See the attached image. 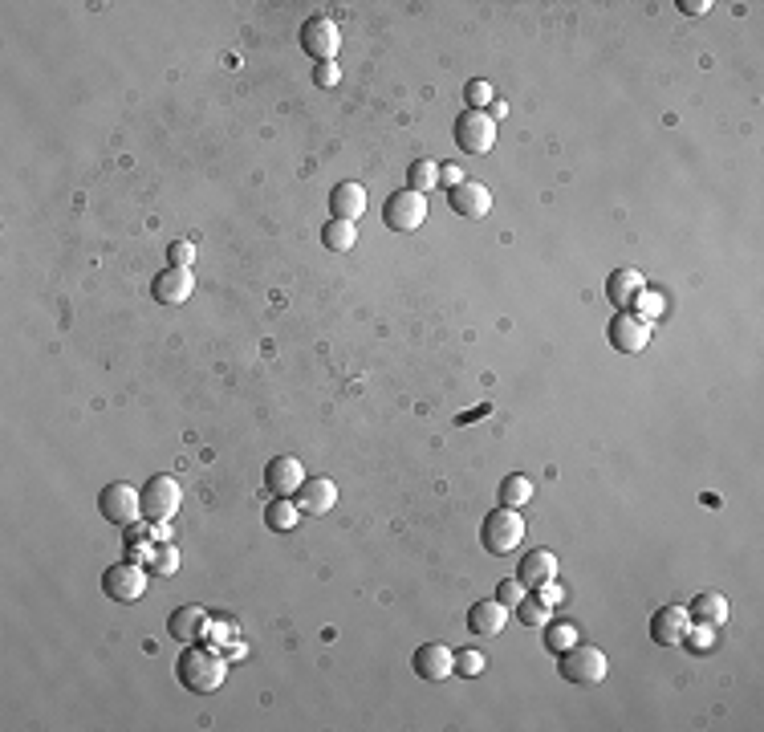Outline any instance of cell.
<instances>
[{
    "instance_id": "obj_24",
    "label": "cell",
    "mask_w": 764,
    "mask_h": 732,
    "mask_svg": "<svg viewBox=\"0 0 764 732\" xmlns=\"http://www.w3.org/2000/svg\"><path fill=\"white\" fill-rule=\"evenodd\" d=\"M529 501H533V480H529L525 472H513V476L500 480V505L521 509V505H529Z\"/></svg>"
},
{
    "instance_id": "obj_37",
    "label": "cell",
    "mask_w": 764,
    "mask_h": 732,
    "mask_svg": "<svg viewBox=\"0 0 764 732\" xmlns=\"http://www.w3.org/2000/svg\"><path fill=\"white\" fill-rule=\"evenodd\" d=\"M533 594H537L545 606H561V602H565V586H561L557 578H553V582H545V586H537Z\"/></svg>"
},
{
    "instance_id": "obj_17",
    "label": "cell",
    "mask_w": 764,
    "mask_h": 732,
    "mask_svg": "<svg viewBox=\"0 0 764 732\" xmlns=\"http://www.w3.org/2000/svg\"><path fill=\"white\" fill-rule=\"evenodd\" d=\"M167 631L175 643H196L204 631H208V610L204 606H175L171 619H167Z\"/></svg>"
},
{
    "instance_id": "obj_31",
    "label": "cell",
    "mask_w": 764,
    "mask_h": 732,
    "mask_svg": "<svg viewBox=\"0 0 764 732\" xmlns=\"http://www.w3.org/2000/svg\"><path fill=\"white\" fill-rule=\"evenodd\" d=\"M464 98H468V110H484V106H492V86L484 78H472L464 86Z\"/></svg>"
},
{
    "instance_id": "obj_27",
    "label": "cell",
    "mask_w": 764,
    "mask_h": 732,
    "mask_svg": "<svg viewBox=\"0 0 764 732\" xmlns=\"http://www.w3.org/2000/svg\"><path fill=\"white\" fill-rule=\"evenodd\" d=\"M513 615H517L521 627H537V631H541V627L553 619V606H545L537 594H525V598L513 606Z\"/></svg>"
},
{
    "instance_id": "obj_15",
    "label": "cell",
    "mask_w": 764,
    "mask_h": 732,
    "mask_svg": "<svg viewBox=\"0 0 764 732\" xmlns=\"http://www.w3.org/2000/svg\"><path fill=\"white\" fill-rule=\"evenodd\" d=\"M448 208H452L456 216H464V220H480V216H488V208H492V196H488V188H484V183H476V179H464L460 188H452V192H448Z\"/></svg>"
},
{
    "instance_id": "obj_21",
    "label": "cell",
    "mask_w": 764,
    "mask_h": 732,
    "mask_svg": "<svg viewBox=\"0 0 764 732\" xmlns=\"http://www.w3.org/2000/svg\"><path fill=\"white\" fill-rule=\"evenodd\" d=\"M643 289H647L643 269H618V273H610V281H606V297H610V305H618V310H630V301L639 297Z\"/></svg>"
},
{
    "instance_id": "obj_14",
    "label": "cell",
    "mask_w": 764,
    "mask_h": 732,
    "mask_svg": "<svg viewBox=\"0 0 764 732\" xmlns=\"http://www.w3.org/2000/svg\"><path fill=\"white\" fill-rule=\"evenodd\" d=\"M297 509L301 513H309V517H326L334 505H338V484L330 480V476H313V480H305L301 488H297Z\"/></svg>"
},
{
    "instance_id": "obj_35",
    "label": "cell",
    "mask_w": 764,
    "mask_h": 732,
    "mask_svg": "<svg viewBox=\"0 0 764 732\" xmlns=\"http://www.w3.org/2000/svg\"><path fill=\"white\" fill-rule=\"evenodd\" d=\"M496 598H500V602H504V606H517V602H521V598H525V586H521V582H517V578H504V582H500V586H496Z\"/></svg>"
},
{
    "instance_id": "obj_33",
    "label": "cell",
    "mask_w": 764,
    "mask_h": 732,
    "mask_svg": "<svg viewBox=\"0 0 764 732\" xmlns=\"http://www.w3.org/2000/svg\"><path fill=\"white\" fill-rule=\"evenodd\" d=\"M456 671H460V676H480V671H484V655L480 651H456Z\"/></svg>"
},
{
    "instance_id": "obj_10",
    "label": "cell",
    "mask_w": 764,
    "mask_h": 732,
    "mask_svg": "<svg viewBox=\"0 0 764 732\" xmlns=\"http://www.w3.org/2000/svg\"><path fill=\"white\" fill-rule=\"evenodd\" d=\"M102 594L110 602H139L147 594V570L135 562H114L102 574Z\"/></svg>"
},
{
    "instance_id": "obj_20",
    "label": "cell",
    "mask_w": 764,
    "mask_h": 732,
    "mask_svg": "<svg viewBox=\"0 0 764 732\" xmlns=\"http://www.w3.org/2000/svg\"><path fill=\"white\" fill-rule=\"evenodd\" d=\"M553 578H557V558L549 554V549H533V554H525L521 566H517V582L525 590H537V586H545Z\"/></svg>"
},
{
    "instance_id": "obj_36",
    "label": "cell",
    "mask_w": 764,
    "mask_h": 732,
    "mask_svg": "<svg viewBox=\"0 0 764 732\" xmlns=\"http://www.w3.org/2000/svg\"><path fill=\"white\" fill-rule=\"evenodd\" d=\"M338 78H342V70L334 66V61H317V66H313V82L317 86H338Z\"/></svg>"
},
{
    "instance_id": "obj_30",
    "label": "cell",
    "mask_w": 764,
    "mask_h": 732,
    "mask_svg": "<svg viewBox=\"0 0 764 732\" xmlns=\"http://www.w3.org/2000/svg\"><path fill=\"white\" fill-rule=\"evenodd\" d=\"M167 261L175 269H191V265H196V244H191V240H171L167 244Z\"/></svg>"
},
{
    "instance_id": "obj_18",
    "label": "cell",
    "mask_w": 764,
    "mask_h": 732,
    "mask_svg": "<svg viewBox=\"0 0 764 732\" xmlns=\"http://www.w3.org/2000/svg\"><path fill=\"white\" fill-rule=\"evenodd\" d=\"M508 627V606L500 598H480L468 610V631L472 635H500Z\"/></svg>"
},
{
    "instance_id": "obj_38",
    "label": "cell",
    "mask_w": 764,
    "mask_h": 732,
    "mask_svg": "<svg viewBox=\"0 0 764 732\" xmlns=\"http://www.w3.org/2000/svg\"><path fill=\"white\" fill-rule=\"evenodd\" d=\"M460 183H464V171L456 167V163H448V167H439V188H460Z\"/></svg>"
},
{
    "instance_id": "obj_32",
    "label": "cell",
    "mask_w": 764,
    "mask_h": 732,
    "mask_svg": "<svg viewBox=\"0 0 764 732\" xmlns=\"http://www.w3.org/2000/svg\"><path fill=\"white\" fill-rule=\"evenodd\" d=\"M683 643H687L691 651H708V647L716 643V631H712L708 623H699V627H687V635H683Z\"/></svg>"
},
{
    "instance_id": "obj_12",
    "label": "cell",
    "mask_w": 764,
    "mask_h": 732,
    "mask_svg": "<svg viewBox=\"0 0 764 732\" xmlns=\"http://www.w3.org/2000/svg\"><path fill=\"white\" fill-rule=\"evenodd\" d=\"M687 627H691V615H687V606H679V602H667V606H659L655 615H651V639L659 647H679Z\"/></svg>"
},
{
    "instance_id": "obj_4",
    "label": "cell",
    "mask_w": 764,
    "mask_h": 732,
    "mask_svg": "<svg viewBox=\"0 0 764 732\" xmlns=\"http://www.w3.org/2000/svg\"><path fill=\"white\" fill-rule=\"evenodd\" d=\"M98 513L110 525H118V529H131L143 517V493H139V488H131L126 480H114V484H106L102 493H98Z\"/></svg>"
},
{
    "instance_id": "obj_23",
    "label": "cell",
    "mask_w": 764,
    "mask_h": 732,
    "mask_svg": "<svg viewBox=\"0 0 764 732\" xmlns=\"http://www.w3.org/2000/svg\"><path fill=\"white\" fill-rule=\"evenodd\" d=\"M297 517H301V509H297L293 497H273V501L265 505V525H269L273 533H289V529H297Z\"/></svg>"
},
{
    "instance_id": "obj_34",
    "label": "cell",
    "mask_w": 764,
    "mask_h": 732,
    "mask_svg": "<svg viewBox=\"0 0 764 732\" xmlns=\"http://www.w3.org/2000/svg\"><path fill=\"white\" fill-rule=\"evenodd\" d=\"M151 566H155V574H163V578H167V574H175V570H179V554H175V545H163L159 554L151 558Z\"/></svg>"
},
{
    "instance_id": "obj_29",
    "label": "cell",
    "mask_w": 764,
    "mask_h": 732,
    "mask_svg": "<svg viewBox=\"0 0 764 732\" xmlns=\"http://www.w3.org/2000/svg\"><path fill=\"white\" fill-rule=\"evenodd\" d=\"M541 631H545V647H549L553 655H561V651H569L573 643H578V623H553V619H549Z\"/></svg>"
},
{
    "instance_id": "obj_5",
    "label": "cell",
    "mask_w": 764,
    "mask_h": 732,
    "mask_svg": "<svg viewBox=\"0 0 764 732\" xmlns=\"http://www.w3.org/2000/svg\"><path fill=\"white\" fill-rule=\"evenodd\" d=\"M139 493H143V517L151 525H167L183 505V488L175 476H151Z\"/></svg>"
},
{
    "instance_id": "obj_26",
    "label": "cell",
    "mask_w": 764,
    "mask_h": 732,
    "mask_svg": "<svg viewBox=\"0 0 764 732\" xmlns=\"http://www.w3.org/2000/svg\"><path fill=\"white\" fill-rule=\"evenodd\" d=\"M407 188L419 192V196L435 192V188H439V163H435V159H415V163L407 167Z\"/></svg>"
},
{
    "instance_id": "obj_13",
    "label": "cell",
    "mask_w": 764,
    "mask_h": 732,
    "mask_svg": "<svg viewBox=\"0 0 764 732\" xmlns=\"http://www.w3.org/2000/svg\"><path fill=\"white\" fill-rule=\"evenodd\" d=\"M301 484H305V464L297 456H277L265 464V488L273 497H297Z\"/></svg>"
},
{
    "instance_id": "obj_28",
    "label": "cell",
    "mask_w": 764,
    "mask_h": 732,
    "mask_svg": "<svg viewBox=\"0 0 764 732\" xmlns=\"http://www.w3.org/2000/svg\"><path fill=\"white\" fill-rule=\"evenodd\" d=\"M630 310H634V314H639L643 322H659V318L667 314V297H663L659 289H643L639 297H634V301H630Z\"/></svg>"
},
{
    "instance_id": "obj_9",
    "label": "cell",
    "mask_w": 764,
    "mask_h": 732,
    "mask_svg": "<svg viewBox=\"0 0 764 732\" xmlns=\"http://www.w3.org/2000/svg\"><path fill=\"white\" fill-rule=\"evenodd\" d=\"M606 338L618 354H643L647 342H651V322H643L634 310H618L606 326Z\"/></svg>"
},
{
    "instance_id": "obj_39",
    "label": "cell",
    "mask_w": 764,
    "mask_h": 732,
    "mask_svg": "<svg viewBox=\"0 0 764 732\" xmlns=\"http://www.w3.org/2000/svg\"><path fill=\"white\" fill-rule=\"evenodd\" d=\"M679 9H683L687 17H704V13L712 9V0H679Z\"/></svg>"
},
{
    "instance_id": "obj_16",
    "label": "cell",
    "mask_w": 764,
    "mask_h": 732,
    "mask_svg": "<svg viewBox=\"0 0 764 732\" xmlns=\"http://www.w3.org/2000/svg\"><path fill=\"white\" fill-rule=\"evenodd\" d=\"M151 293H155V301L159 305H183L191 293H196V273L191 269H163L159 277H155V285H151Z\"/></svg>"
},
{
    "instance_id": "obj_8",
    "label": "cell",
    "mask_w": 764,
    "mask_h": 732,
    "mask_svg": "<svg viewBox=\"0 0 764 732\" xmlns=\"http://www.w3.org/2000/svg\"><path fill=\"white\" fill-rule=\"evenodd\" d=\"M301 49L313 57V66L317 61H334L338 49H342V29L334 17H309L301 25Z\"/></svg>"
},
{
    "instance_id": "obj_11",
    "label": "cell",
    "mask_w": 764,
    "mask_h": 732,
    "mask_svg": "<svg viewBox=\"0 0 764 732\" xmlns=\"http://www.w3.org/2000/svg\"><path fill=\"white\" fill-rule=\"evenodd\" d=\"M411 667H415V676H419V680L439 684V680H448L452 671H456V651H452V647H443V643H423V647H415Z\"/></svg>"
},
{
    "instance_id": "obj_3",
    "label": "cell",
    "mask_w": 764,
    "mask_h": 732,
    "mask_svg": "<svg viewBox=\"0 0 764 732\" xmlns=\"http://www.w3.org/2000/svg\"><path fill=\"white\" fill-rule=\"evenodd\" d=\"M480 541L492 558H508L513 549L525 541V521L517 509H508V505H496L484 521H480Z\"/></svg>"
},
{
    "instance_id": "obj_22",
    "label": "cell",
    "mask_w": 764,
    "mask_h": 732,
    "mask_svg": "<svg viewBox=\"0 0 764 732\" xmlns=\"http://www.w3.org/2000/svg\"><path fill=\"white\" fill-rule=\"evenodd\" d=\"M687 615H691L695 623L724 627V623H728V598H724V594H716V590H704V594H695V598H691Z\"/></svg>"
},
{
    "instance_id": "obj_2",
    "label": "cell",
    "mask_w": 764,
    "mask_h": 732,
    "mask_svg": "<svg viewBox=\"0 0 764 732\" xmlns=\"http://www.w3.org/2000/svg\"><path fill=\"white\" fill-rule=\"evenodd\" d=\"M557 671L565 684H578V688H598L610 671V659L602 655V647L594 643H573L569 651L557 655Z\"/></svg>"
},
{
    "instance_id": "obj_7",
    "label": "cell",
    "mask_w": 764,
    "mask_h": 732,
    "mask_svg": "<svg viewBox=\"0 0 764 732\" xmlns=\"http://www.w3.org/2000/svg\"><path fill=\"white\" fill-rule=\"evenodd\" d=\"M423 220H427V196H419L411 188L387 196V204H382V224H387L391 232H399V236L423 228Z\"/></svg>"
},
{
    "instance_id": "obj_19",
    "label": "cell",
    "mask_w": 764,
    "mask_h": 732,
    "mask_svg": "<svg viewBox=\"0 0 764 732\" xmlns=\"http://www.w3.org/2000/svg\"><path fill=\"white\" fill-rule=\"evenodd\" d=\"M330 212H334V220H358L362 212H366V188L362 183H354V179H342V183H334V192H330Z\"/></svg>"
},
{
    "instance_id": "obj_6",
    "label": "cell",
    "mask_w": 764,
    "mask_h": 732,
    "mask_svg": "<svg viewBox=\"0 0 764 732\" xmlns=\"http://www.w3.org/2000/svg\"><path fill=\"white\" fill-rule=\"evenodd\" d=\"M452 135H456V147L464 155H488L492 143H496V118L488 110H464L456 118Z\"/></svg>"
},
{
    "instance_id": "obj_1",
    "label": "cell",
    "mask_w": 764,
    "mask_h": 732,
    "mask_svg": "<svg viewBox=\"0 0 764 732\" xmlns=\"http://www.w3.org/2000/svg\"><path fill=\"white\" fill-rule=\"evenodd\" d=\"M228 676V659L216 655V651H204V647H183V655L175 659V680L187 688V692H196V696H212L220 692Z\"/></svg>"
},
{
    "instance_id": "obj_25",
    "label": "cell",
    "mask_w": 764,
    "mask_h": 732,
    "mask_svg": "<svg viewBox=\"0 0 764 732\" xmlns=\"http://www.w3.org/2000/svg\"><path fill=\"white\" fill-rule=\"evenodd\" d=\"M354 240H358V228L350 220H326L322 224V244L330 253H350Z\"/></svg>"
}]
</instances>
